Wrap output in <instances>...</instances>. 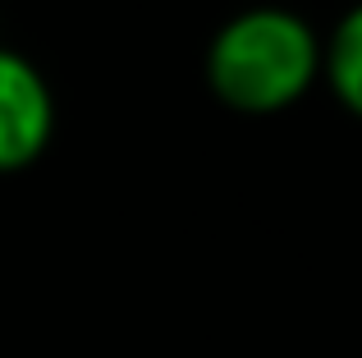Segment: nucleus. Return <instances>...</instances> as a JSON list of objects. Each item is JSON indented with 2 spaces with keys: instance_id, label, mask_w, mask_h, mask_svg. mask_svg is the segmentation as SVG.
<instances>
[{
  "instance_id": "f257e3e1",
  "label": "nucleus",
  "mask_w": 362,
  "mask_h": 358,
  "mask_svg": "<svg viewBox=\"0 0 362 358\" xmlns=\"http://www.w3.org/2000/svg\"><path fill=\"white\" fill-rule=\"evenodd\" d=\"M321 79V37L308 18L257 5L221 23L206 46V88L243 115H275Z\"/></svg>"
},
{
  "instance_id": "f03ea898",
  "label": "nucleus",
  "mask_w": 362,
  "mask_h": 358,
  "mask_svg": "<svg viewBox=\"0 0 362 358\" xmlns=\"http://www.w3.org/2000/svg\"><path fill=\"white\" fill-rule=\"evenodd\" d=\"M55 129V101L42 69L0 46V175L28 171L46 152Z\"/></svg>"
},
{
  "instance_id": "7ed1b4c3",
  "label": "nucleus",
  "mask_w": 362,
  "mask_h": 358,
  "mask_svg": "<svg viewBox=\"0 0 362 358\" xmlns=\"http://www.w3.org/2000/svg\"><path fill=\"white\" fill-rule=\"evenodd\" d=\"M321 74L339 106L362 120V5L349 9L321 42Z\"/></svg>"
}]
</instances>
